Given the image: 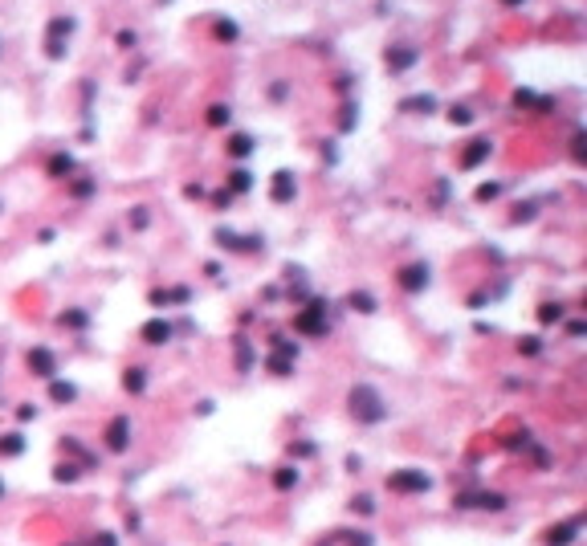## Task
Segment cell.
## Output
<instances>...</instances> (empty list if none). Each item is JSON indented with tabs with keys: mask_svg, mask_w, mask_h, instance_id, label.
Segmentation results:
<instances>
[{
	"mask_svg": "<svg viewBox=\"0 0 587 546\" xmlns=\"http://www.w3.org/2000/svg\"><path fill=\"white\" fill-rule=\"evenodd\" d=\"M347 399H351V416L359 424H384L388 420V404H384V396L375 392L371 383H355Z\"/></svg>",
	"mask_w": 587,
	"mask_h": 546,
	"instance_id": "cell-1",
	"label": "cell"
},
{
	"mask_svg": "<svg viewBox=\"0 0 587 546\" xmlns=\"http://www.w3.org/2000/svg\"><path fill=\"white\" fill-rule=\"evenodd\" d=\"M388 489L391 494H428L432 477L424 469H396V473H388Z\"/></svg>",
	"mask_w": 587,
	"mask_h": 546,
	"instance_id": "cell-2",
	"label": "cell"
},
{
	"mask_svg": "<svg viewBox=\"0 0 587 546\" xmlns=\"http://www.w3.org/2000/svg\"><path fill=\"white\" fill-rule=\"evenodd\" d=\"M294 326H298L302 334H310V339H323L326 334V306L323 302H310L306 310L294 318Z\"/></svg>",
	"mask_w": 587,
	"mask_h": 546,
	"instance_id": "cell-3",
	"label": "cell"
},
{
	"mask_svg": "<svg viewBox=\"0 0 587 546\" xmlns=\"http://www.w3.org/2000/svg\"><path fill=\"white\" fill-rule=\"evenodd\" d=\"M74 33V21L69 17H57L49 21V37H45V53L57 62V57H65V37Z\"/></svg>",
	"mask_w": 587,
	"mask_h": 546,
	"instance_id": "cell-4",
	"label": "cell"
},
{
	"mask_svg": "<svg viewBox=\"0 0 587 546\" xmlns=\"http://www.w3.org/2000/svg\"><path fill=\"white\" fill-rule=\"evenodd\" d=\"M579 530H583V518H571V522H559V526L547 530L542 542H547V546H571L575 538H579Z\"/></svg>",
	"mask_w": 587,
	"mask_h": 546,
	"instance_id": "cell-5",
	"label": "cell"
},
{
	"mask_svg": "<svg viewBox=\"0 0 587 546\" xmlns=\"http://www.w3.org/2000/svg\"><path fill=\"white\" fill-rule=\"evenodd\" d=\"M130 445V416H114L111 428H106V448L111 453H127Z\"/></svg>",
	"mask_w": 587,
	"mask_h": 546,
	"instance_id": "cell-6",
	"label": "cell"
},
{
	"mask_svg": "<svg viewBox=\"0 0 587 546\" xmlns=\"http://www.w3.org/2000/svg\"><path fill=\"white\" fill-rule=\"evenodd\" d=\"M457 506H461V510H473V506H477V510H505V497L502 494H457Z\"/></svg>",
	"mask_w": 587,
	"mask_h": 546,
	"instance_id": "cell-7",
	"label": "cell"
},
{
	"mask_svg": "<svg viewBox=\"0 0 587 546\" xmlns=\"http://www.w3.org/2000/svg\"><path fill=\"white\" fill-rule=\"evenodd\" d=\"M29 371H33V375H41V380H53V375H57V359H53V351H49V347H33L29 351Z\"/></svg>",
	"mask_w": 587,
	"mask_h": 546,
	"instance_id": "cell-8",
	"label": "cell"
},
{
	"mask_svg": "<svg viewBox=\"0 0 587 546\" xmlns=\"http://www.w3.org/2000/svg\"><path fill=\"white\" fill-rule=\"evenodd\" d=\"M400 290H408V294L428 290V265H408V269H400Z\"/></svg>",
	"mask_w": 587,
	"mask_h": 546,
	"instance_id": "cell-9",
	"label": "cell"
},
{
	"mask_svg": "<svg viewBox=\"0 0 587 546\" xmlns=\"http://www.w3.org/2000/svg\"><path fill=\"white\" fill-rule=\"evenodd\" d=\"M489 151H493V143H489V139H469V147H465V155H461V167H465V171H473L477 164H486V159H489Z\"/></svg>",
	"mask_w": 587,
	"mask_h": 546,
	"instance_id": "cell-10",
	"label": "cell"
},
{
	"mask_svg": "<svg viewBox=\"0 0 587 546\" xmlns=\"http://www.w3.org/2000/svg\"><path fill=\"white\" fill-rule=\"evenodd\" d=\"M294 176L290 171H274V188H269V196H274V204H290L294 200Z\"/></svg>",
	"mask_w": 587,
	"mask_h": 546,
	"instance_id": "cell-11",
	"label": "cell"
},
{
	"mask_svg": "<svg viewBox=\"0 0 587 546\" xmlns=\"http://www.w3.org/2000/svg\"><path fill=\"white\" fill-rule=\"evenodd\" d=\"M143 343H151V347H160V343H167V339H172V326H167V322H163V318H151V322H147L143 331Z\"/></svg>",
	"mask_w": 587,
	"mask_h": 546,
	"instance_id": "cell-12",
	"label": "cell"
},
{
	"mask_svg": "<svg viewBox=\"0 0 587 546\" xmlns=\"http://www.w3.org/2000/svg\"><path fill=\"white\" fill-rule=\"evenodd\" d=\"M432 106H437V98H432V94H416V98L400 102V110H408V115H428Z\"/></svg>",
	"mask_w": 587,
	"mask_h": 546,
	"instance_id": "cell-13",
	"label": "cell"
},
{
	"mask_svg": "<svg viewBox=\"0 0 587 546\" xmlns=\"http://www.w3.org/2000/svg\"><path fill=\"white\" fill-rule=\"evenodd\" d=\"M74 396H78V387H74V383H62V380L49 383V399H53V404H69Z\"/></svg>",
	"mask_w": 587,
	"mask_h": 546,
	"instance_id": "cell-14",
	"label": "cell"
},
{
	"mask_svg": "<svg viewBox=\"0 0 587 546\" xmlns=\"http://www.w3.org/2000/svg\"><path fill=\"white\" fill-rule=\"evenodd\" d=\"M123 387H127L130 396H139V392L147 387V371H143V367H130L127 375H123Z\"/></svg>",
	"mask_w": 587,
	"mask_h": 546,
	"instance_id": "cell-15",
	"label": "cell"
},
{
	"mask_svg": "<svg viewBox=\"0 0 587 546\" xmlns=\"http://www.w3.org/2000/svg\"><path fill=\"white\" fill-rule=\"evenodd\" d=\"M192 294L184 290V285H176V290H160V294H151V306H167V302H188Z\"/></svg>",
	"mask_w": 587,
	"mask_h": 546,
	"instance_id": "cell-16",
	"label": "cell"
},
{
	"mask_svg": "<svg viewBox=\"0 0 587 546\" xmlns=\"http://www.w3.org/2000/svg\"><path fill=\"white\" fill-rule=\"evenodd\" d=\"M16 453H25V436H21V432L0 436V457H16Z\"/></svg>",
	"mask_w": 587,
	"mask_h": 546,
	"instance_id": "cell-17",
	"label": "cell"
},
{
	"mask_svg": "<svg viewBox=\"0 0 587 546\" xmlns=\"http://www.w3.org/2000/svg\"><path fill=\"white\" fill-rule=\"evenodd\" d=\"M274 485L277 489H294V485H298V465H281V469L274 473Z\"/></svg>",
	"mask_w": 587,
	"mask_h": 546,
	"instance_id": "cell-18",
	"label": "cell"
},
{
	"mask_svg": "<svg viewBox=\"0 0 587 546\" xmlns=\"http://www.w3.org/2000/svg\"><path fill=\"white\" fill-rule=\"evenodd\" d=\"M347 306H351V310H359V314H375V298L371 294H347Z\"/></svg>",
	"mask_w": 587,
	"mask_h": 546,
	"instance_id": "cell-19",
	"label": "cell"
},
{
	"mask_svg": "<svg viewBox=\"0 0 587 546\" xmlns=\"http://www.w3.org/2000/svg\"><path fill=\"white\" fill-rule=\"evenodd\" d=\"M265 363H269V371H274V375H290V371H294V355H281V351H274Z\"/></svg>",
	"mask_w": 587,
	"mask_h": 546,
	"instance_id": "cell-20",
	"label": "cell"
},
{
	"mask_svg": "<svg viewBox=\"0 0 587 546\" xmlns=\"http://www.w3.org/2000/svg\"><path fill=\"white\" fill-rule=\"evenodd\" d=\"M416 62V50H388V66L391 69H408Z\"/></svg>",
	"mask_w": 587,
	"mask_h": 546,
	"instance_id": "cell-21",
	"label": "cell"
},
{
	"mask_svg": "<svg viewBox=\"0 0 587 546\" xmlns=\"http://www.w3.org/2000/svg\"><path fill=\"white\" fill-rule=\"evenodd\" d=\"M69 171H74V159H69V155H53V159H49V176H57V180H65Z\"/></svg>",
	"mask_w": 587,
	"mask_h": 546,
	"instance_id": "cell-22",
	"label": "cell"
},
{
	"mask_svg": "<svg viewBox=\"0 0 587 546\" xmlns=\"http://www.w3.org/2000/svg\"><path fill=\"white\" fill-rule=\"evenodd\" d=\"M559 318H563V306L559 302H542L538 306V322H559Z\"/></svg>",
	"mask_w": 587,
	"mask_h": 546,
	"instance_id": "cell-23",
	"label": "cell"
},
{
	"mask_svg": "<svg viewBox=\"0 0 587 546\" xmlns=\"http://www.w3.org/2000/svg\"><path fill=\"white\" fill-rule=\"evenodd\" d=\"M228 151H233V155H249V151H253V139H249V135H233V139H228Z\"/></svg>",
	"mask_w": 587,
	"mask_h": 546,
	"instance_id": "cell-24",
	"label": "cell"
},
{
	"mask_svg": "<svg viewBox=\"0 0 587 546\" xmlns=\"http://www.w3.org/2000/svg\"><path fill=\"white\" fill-rule=\"evenodd\" d=\"M228 118H233V110H228L225 102H216V106H208V123H212V127H225Z\"/></svg>",
	"mask_w": 587,
	"mask_h": 546,
	"instance_id": "cell-25",
	"label": "cell"
},
{
	"mask_svg": "<svg viewBox=\"0 0 587 546\" xmlns=\"http://www.w3.org/2000/svg\"><path fill=\"white\" fill-rule=\"evenodd\" d=\"M449 123H453V127H469L473 110H469V106H453V110H449Z\"/></svg>",
	"mask_w": 587,
	"mask_h": 546,
	"instance_id": "cell-26",
	"label": "cell"
},
{
	"mask_svg": "<svg viewBox=\"0 0 587 546\" xmlns=\"http://www.w3.org/2000/svg\"><path fill=\"white\" fill-rule=\"evenodd\" d=\"M249 188H253V176H249L245 167H237V171H233V192H249Z\"/></svg>",
	"mask_w": 587,
	"mask_h": 546,
	"instance_id": "cell-27",
	"label": "cell"
},
{
	"mask_svg": "<svg viewBox=\"0 0 587 546\" xmlns=\"http://www.w3.org/2000/svg\"><path fill=\"white\" fill-rule=\"evenodd\" d=\"M78 473H82L78 465H57V469H53V481H62V485H65V481H78Z\"/></svg>",
	"mask_w": 587,
	"mask_h": 546,
	"instance_id": "cell-28",
	"label": "cell"
},
{
	"mask_svg": "<svg viewBox=\"0 0 587 546\" xmlns=\"http://www.w3.org/2000/svg\"><path fill=\"white\" fill-rule=\"evenodd\" d=\"M339 534H347L351 546H371V534H367V530H339Z\"/></svg>",
	"mask_w": 587,
	"mask_h": 546,
	"instance_id": "cell-29",
	"label": "cell"
},
{
	"mask_svg": "<svg viewBox=\"0 0 587 546\" xmlns=\"http://www.w3.org/2000/svg\"><path fill=\"white\" fill-rule=\"evenodd\" d=\"M62 326H86V314H82V310H65Z\"/></svg>",
	"mask_w": 587,
	"mask_h": 546,
	"instance_id": "cell-30",
	"label": "cell"
},
{
	"mask_svg": "<svg viewBox=\"0 0 587 546\" xmlns=\"http://www.w3.org/2000/svg\"><path fill=\"white\" fill-rule=\"evenodd\" d=\"M237 359H241V371H249V343L237 339Z\"/></svg>",
	"mask_w": 587,
	"mask_h": 546,
	"instance_id": "cell-31",
	"label": "cell"
},
{
	"mask_svg": "<svg viewBox=\"0 0 587 546\" xmlns=\"http://www.w3.org/2000/svg\"><path fill=\"white\" fill-rule=\"evenodd\" d=\"M90 546H118V538H114V534H106V530H102V534H94V538H90Z\"/></svg>",
	"mask_w": 587,
	"mask_h": 546,
	"instance_id": "cell-32",
	"label": "cell"
},
{
	"mask_svg": "<svg viewBox=\"0 0 587 546\" xmlns=\"http://www.w3.org/2000/svg\"><path fill=\"white\" fill-rule=\"evenodd\" d=\"M498 192H502L498 183H481V188H477V200H493V196H498Z\"/></svg>",
	"mask_w": 587,
	"mask_h": 546,
	"instance_id": "cell-33",
	"label": "cell"
},
{
	"mask_svg": "<svg viewBox=\"0 0 587 546\" xmlns=\"http://www.w3.org/2000/svg\"><path fill=\"white\" fill-rule=\"evenodd\" d=\"M351 510H359V513H371L375 506H371V497L363 494V497H355V501H351Z\"/></svg>",
	"mask_w": 587,
	"mask_h": 546,
	"instance_id": "cell-34",
	"label": "cell"
},
{
	"mask_svg": "<svg viewBox=\"0 0 587 546\" xmlns=\"http://www.w3.org/2000/svg\"><path fill=\"white\" fill-rule=\"evenodd\" d=\"M90 192H94V183H90V180H78V183H74V196H90Z\"/></svg>",
	"mask_w": 587,
	"mask_h": 546,
	"instance_id": "cell-35",
	"label": "cell"
},
{
	"mask_svg": "<svg viewBox=\"0 0 587 546\" xmlns=\"http://www.w3.org/2000/svg\"><path fill=\"white\" fill-rule=\"evenodd\" d=\"M216 37H237V25H228V21H220V25H216Z\"/></svg>",
	"mask_w": 587,
	"mask_h": 546,
	"instance_id": "cell-36",
	"label": "cell"
},
{
	"mask_svg": "<svg viewBox=\"0 0 587 546\" xmlns=\"http://www.w3.org/2000/svg\"><path fill=\"white\" fill-rule=\"evenodd\" d=\"M538 351H542V343H538V339H526V343H522V355H538Z\"/></svg>",
	"mask_w": 587,
	"mask_h": 546,
	"instance_id": "cell-37",
	"label": "cell"
},
{
	"mask_svg": "<svg viewBox=\"0 0 587 546\" xmlns=\"http://www.w3.org/2000/svg\"><path fill=\"white\" fill-rule=\"evenodd\" d=\"M16 416H21V420H33V416H37V408H33V404H21V408H16Z\"/></svg>",
	"mask_w": 587,
	"mask_h": 546,
	"instance_id": "cell-38",
	"label": "cell"
},
{
	"mask_svg": "<svg viewBox=\"0 0 587 546\" xmlns=\"http://www.w3.org/2000/svg\"><path fill=\"white\" fill-rule=\"evenodd\" d=\"M294 453H298V457H310V453H314V445H310V440H302V445H294Z\"/></svg>",
	"mask_w": 587,
	"mask_h": 546,
	"instance_id": "cell-39",
	"label": "cell"
},
{
	"mask_svg": "<svg viewBox=\"0 0 587 546\" xmlns=\"http://www.w3.org/2000/svg\"><path fill=\"white\" fill-rule=\"evenodd\" d=\"M502 4H522V0H502Z\"/></svg>",
	"mask_w": 587,
	"mask_h": 546,
	"instance_id": "cell-40",
	"label": "cell"
},
{
	"mask_svg": "<svg viewBox=\"0 0 587 546\" xmlns=\"http://www.w3.org/2000/svg\"><path fill=\"white\" fill-rule=\"evenodd\" d=\"M0 494H4V485H0Z\"/></svg>",
	"mask_w": 587,
	"mask_h": 546,
	"instance_id": "cell-41",
	"label": "cell"
}]
</instances>
